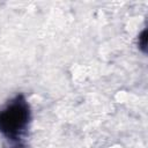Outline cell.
I'll use <instances>...</instances> for the list:
<instances>
[{
	"label": "cell",
	"mask_w": 148,
	"mask_h": 148,
	"mask_svg": "<svg viewBox=\"0 0 148 148\" xmlns=\"http://www.w3.org/2000/svg\"><path fill=\"white\" fill-rule=\"evenodd\" d=\"M30 120V105L24 95L20 94L0 110V133L13 142H20L28 130Z\"/></svg>",
	"instance_id": "obj_1"
},
{
	"label": "cell",
	"mask_w": 148,
	"mask_h": 148,
	"mask_svg": "<svg viewBox=\"0 0 148 148\" xmlns=\"http://www.w3.org/2000/svg\"><path fill=\"white\" fill-rule=\"evenodd\" d=\"M138 47L146 53L147 52V29H143L138 36Z\"/></svg>",
	"instance_id": "obj_2"
},
{
	"label": "cell",
	"mask_w": 148,
	"mask_h": 148,
	"mask_svg": "<svg viewBox=\"0 0 148 148\" xmlns=\"http://www.w3.org/2000/svg\"><path fill=\"white\" fill-rule=\"evenodd\" d=\"M12 148H24L22 145H20V142H15V145L12 147Z\"/></svg>",
	"instance_id": "obj_3"
}]
</instances>
